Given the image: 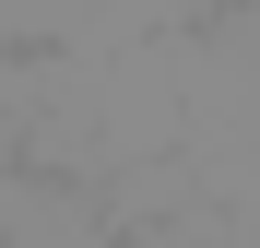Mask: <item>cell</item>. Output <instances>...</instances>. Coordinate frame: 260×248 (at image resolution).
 <instances>
[{
	"mask_svg": "<svg viewBox=\"0 0 260 248\" xmlns=\"http://www.w3.org/2000/svg\"><path fill=\"white\" fill-rule=\"evenodd\" d=\"M0 48L12 59H48V48H95L83 0H0Z\"/></svg>",
	"mask_w": 260,
	"mask_h": 248,
	"instance_id": "cell-1",
	"label": "cell"
},
{
	"mask_svg": "<svg viewBox=\"0 0 260 248\" xmlns=\"http://www.w3.org/2000/svg\"><path fill=\"white\" fill-rule=\"evenodd\" d=\"M24 130H36V59L0 48V165H24Z\"/></svg>",
	"mask_w": 260,
	"mask_h": 248,
	"instance_id": "cell-2",
	"label": "cell"
}]
</instances>
